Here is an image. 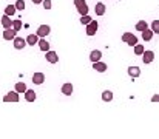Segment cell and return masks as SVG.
<instances>
[{"instance_id": "cell-5", "label": "cell", "mask_w": 159, "mask_h": 139, "mask_svg": "<svg viewBox=\"0 0 159 139\" xmlns=\"http://www.w3.org/2000/svg\"><path fill=\"white\" fill-rule=\"evenodd\" d=\"M19 93L17 91H9L3 96V102H19Z\"/></svg>"}, {"instance_id": "cell-2", "label": "cell", "mask_w": 159, "mask_h": 139, "mask_svg": "<svg viewBox=\"0 0 159 139\" xmlns=\"http://www.w3.org/2000/svg\"><path fill=\"white\" fill-rule=\"evenodd\" d=\"M122 42L128 44L130 46H134L138 44V37H136L134 34H131V33H124V34H122Z\"/></svg>"}, {"instance_id": "cell-25", "label": "cell", "mask_w": 159, "mask_h": 139, "mask_svg": "<svg viewBox=\"0 0 159 139\" xmlns=\"http://www.w3.org/2000/svg\"><path fill=\"white\" fill-rule=\"evenodd\" d=\"M144 49H145V48H144V45H141V44H136V45H134V54H136V56H142Z\"/></svg>"}, {"instance_id": "cell-27", "label": "cell", "mask_w": 159, "mask_h": 139, "mask_svg": "<svg viewBox=\"0 0 159 139\" xmlns=\"http://www.w3.org/2000/svg\"><path fill=\"white\" fill-rule=\"evenodd\" d=\"M152 31L155 34H159V20H153L152 22Z\"/></svg>"}, {"instance_id": "cell-26", "label": "cell", "mask_w": 159, "mask_h": 139, "mask_svg": "<svg viewBox=\"0 0 159 139\" xmlns=\"http://www.w3.org/2000/svg\"><path fill=\"white\" fill-rule=\"evenodd\" d=\"M77 11H79V14H80V16H84V14H88V6H87V3H84V5L77 6Z\"/></svg>"}, {"instance_id": "cell-28", "label": "cell", "mask_w": 159, "mask_h": 139, "mask_svg": "<svg viewBox=\"0 0 159 139\" xmlns=\"http://www.w3.org/2000/svg\"><path fill=\"white\" fill-rule=\"evenodd\" d=\"M90 22H91V17H90L88 14L80 16V23H82V25H87V23H90Z\"/></svg>"}, {"instance_id": "cell-9", "label": "cell", "mask_w": 159, "mask_h": 139, "mask_svg": "<svg viewBox=\"0 0 159 139\" xmlns=\"http://www.w3.org/2000/svg\"><path fill=\"white\" fill-rule=\"evenodd\" d=\"M128 76L131 77V79H136V77H139L141 76V68L139 67H128Z\"/></svg>"}, {"instance_id": "cell-19", "label": "cell", "mask_w": 159, "mask_h": 139, "mask_svg": "<svg viewBox=\"0 0 159 139\" xmlns=\"http://www.w3.org/2000/svg\"><path fill=\"white\" fill-rule=\"evenodd\" d=\"M2 26H3V28H12V20L9 19V16L5 14V16L2 17Z\"/></svg>"}, {"instance_id": "cell-14", "label": "cell", "mask_w": 159, "mask_h": 139, "mask_svg": "<svg viewBox=\"0 0 159 139\" xmlns=\"http://www.w3.org/2000/svg\"><path fill=\"white\" fill-rule=\"evenodd\" d=\"M37 45H39V48H40L43 53L50 49V44L47 42V39H45V37H39V42H37Z\"/></svg>"}, {"instance_id": "cell-10", "label": "cell", "mask_w": 159, "mask_h": 139, "mask_svg": "<svg viewBox=\"0 0 159 139\" xmlns=\"http://www.w3.org/2000/svg\"><path fill=\"white\" fill-rule=\"evenodd\" d=\"M43 82H45V74H43V73H34V74H33V84L42 85Z\"/></svg>"}, {"instance_id": "cell-21", "label": "cell", "mask_w": 159, "mask_h": 139, "mask_svg": "<svg viewBox=\"0 0 159 139\" xmlns=\"http://www.w3.org/2000/svg\"><path fill=\"white\" fill-rule=\"evenodd\" d=\"M145 28H148V23H147L145 20H139V22L136 23V30H138V31H141V33H142Z\"/></svg>"}, {"instance_id": "cell-20", "label": "cell", "mask_w": 159, "mask_h": 139, "mask_svg": "<svg viewBox=\"0 0 159 139\" xmlns=\"http://www.w3.org/2000/svg\"><path fill=\"white\" fill-rule=\"evenodd\" d=\"M102 100H104V102H111V100H113V91L105 90V91L102 93Z\"/></svg>"}, {"instance_id": "cell-1", "label": "cell", "mask_w": 159, "mask_h": 139, "mask_svg": "<svg viewBox=\"0 0 159 139\" xmlns=\"http://www.w3.org/2000/svg\"><path fill=\"white\" fill-rule=\"evenodd\" d=\"M85 26H87V36H90V37H91V36H94V34L98 33L99 23H98V20H93V19H91V22H90V23H87Z\"/></svg>"}, {"instance_id": "cell-23", "label": "cell", "mask_w": 159, "mask_h": 139, "mask_svg": "<svg viewBox=\"0 0 159 139\" xmlns=\"http://www.w3.org/2000/svg\"><path fill=\"white\" fill-rule=\"evenodd\" d=\"M14 88H16V91H17V93H25V91H26V85H25L23 82H17Z\"/></svg>"}, {"instance_id": "cell-6", "label": "cell", "mask_w": 159, "mask_h": 139, "mask_svg": "<svg viewBox=\"0 0 159 139\" xmlns=\"http://www.w3.org/2000/svg\"><path fill=\"white\" fill-rule=\"evenodd\" d=\"M45 59L50 62V63H57L59 62V56H57V53L56 51H45Z\"/></svg>"}, {"instance_id": "cell-8", "label": "cell", "mask_w": 159, "mask_h": 139, "mask_svg": "<svg viewBox=\"0 0 159 139\" xmlns=\"http://www.w3.org/2000/svg\"><path fill=\"white\" fill-rule=\"evenodd\" d=\"M12 42H14V48H16V49H23V48L26 46V40H25L23 37H17V36H16V37L12 39Z\"/></svg>"}, {"instance_id": "cell-22", "label": "cell", "mask_w": 159, "mask_h": 139, "mask_svg": "<svg viewBox=\"0 0 159 139\" xmlns=\"http://www.w3.org/2000/svg\"><path fill=\"white\" fill-rule=\"evenodd\" d=\"M5 14H6V16H14V14H16V6H14V5H8V6L5 8Z\"/></svg>"}, {"instance_id": "cell-18", "label": "cell", "mask_w": 159, "mask_h": 139, "mask_svg": "<svg viewBox=\"0 0 159 139\" xmlns=\"http://www.w3.org/2000/svg\"><path fill=\"white\" fill-rule=\"evenodd\" d=\"M94 11H96V16H104L105 14V5L102 2H99L96 6H94Z\"/></svg>"}, {"instance_id": "cell-29", "label": "cell", "mask_w": 159, "mask_h": 139, "mask_svg": "<svg viewBox=\"0 0 159 139\" xmlns=\"http://www.w3.org/2000/svg\"><path fill=\"white\" fill-rule=\"evenodd\" d=\"M14 6H16V9H20V11H23V9H25V2H23V0H17Z\"/></svg>"}, {"instance_id": "cell-30", "label": "cell", "mask_w": 159, "mask_h": 139, "mask_svg": "<svg viewBox=\"0 0 159 139\" xmlns=\"http://www.w3.org/2000/svg\"><path fill=\"white\" fill-rule=\"evenodd\" d=\"M51 3H53L51 0H42V5H43V8H45V9H51V8H53V6H51Z\"/></svg>"}, {"instance_id": "cell-12", "label": "cell", "mask_w": 159, "mask_h": 139, "mask_svg": "<svg viewBox=\"0 0 159 139\" xmlns=\"http://www.w3.org/2000/svg\"><path fill=\"white\" fill-rule=\"evenodd\" d=\"M93 68H94L98 73H104V71H107V63L101 62V60H98V62H93Z\"/></svg>"}, {"instance_id": "cell-11", "label": "cell", "mask_w": 159, "mask_h": 139, "mask_svg": "<svg viewBox=\"0 0 159 139\" xmlns=\"http://www.w3.org/2000/svg\"><path fill=\"white\" fill-rule=\"evenodd\" d=\"M23 94H25V100L26 102H34L36 97H37V94H36L34 90H28V88H26V91L23 93Z\"/></svg>"}, {"instance_id": "cell-15", "label": "cell", "mask_w": 159, "mask_h": 139, "mask_svg": "<svg viewBox=\"0 0 159 139\" xmlns=\"http://www.w3.org/2000/svg\"><path fill=\"white\" fill-rule=\"evenodd\" d=\"M73 84H70V82H66V84H63L62 85V93L65 94V96H71L73 94Z\"/></svg>"}, {"instance_id": "cell-24", "label": "cell", "mask_w": 159, "mask_h": 139, "mask_svg": "<svg viewBox=\"0 0 159 139\" xmlns=\"http://www.w3.org/2000/svg\"><path fill=\"white\" fill-rule=\"evenodd\" d=\"M12 30H16V31H20L22 30V20L20 19L12 20Z\"/></svg>"}, {"instance_id": "cell-32", "label": "cell", "mask_w": 159, "mask_h": 139, "mask_svg": "<svg viewBox=\"0 0 159 139\" xmlns=\"http://www.w3.org/2000/svg\"><path fill=\"white\" fill-rule=\"evenodd\" d=\"M152 102H159V94H155V96L152 97Z\"/></svg>"}, {"instance_id": "cell-3", "label": "cell", "mask_w": 159, "mask_h": 139, "mask_svg": "<svg viewBox=\"0 0 159 139\" xmlns=\"http://www.w3.org/2000/svg\"><path fill=\"white\" fill-rule=\"evenodd\" d=\"M50 33H51V26H50V25H40V26L37 28V33H36V34H37L39 37H47Z\"/></svg>"}, {"instance_id": "cell-4", "label": "cell", "mask_w": 159, "mask_h": 139, "mask_svg": "<svg viewBox=\"0 0 159 139\" xmlns=\"http://www.w3.org/2000/svg\"><path fill=\"white\" fill-rule=\"evenodd\" d=\"M155 60V53L152 51V49H144V53H142V62L144 63H152Z\"/></svg>"}, {"instance_id": "cell-33", "label": "cell", "mask_w": 159, "mask_h": 139, "mask_svg": "<svg viewBox=\"0 0 159 139\" xmlns=\"http://www.w3.org/2000/svg\"><path fill=\"white\" fill-rule=\"evenodd\" d=\"M33 3H36V5H39V3H42V0H31Z\"/></svg>"}, {"instance_id": "cell-7", "label": "cell", "mask_w": 159, "mask_h": 139, "mask_svg": "<svg viewBox=\"0 0 159 139\" xmlns=\"http://www.w3.org/2000/svg\"><path fill=\"white\" fill-rule=\"evenodd\" d=\"M16 36H17V31H16V30H12V28H5V31H3V39H5V40H12Z\"/></svg>"}, {"instance_id": "cell-16", "label": "cell", "mask_w": 159, "mask_h": 139, "mask_svg": "<svg viewBox=\"0 0 159 139\" xmlns=\"http://www.w3.org/2000/svg\"><path fill=\"white\" fill-rule=\"evenodd\" d=\"M25 40H26V45L34 46L37 42H39V36H37V34H30V36H28Z\"/></svg>"}, {"instance_id": "cell-17", "label": "cell", "mask_w": 159, "mask_h": 139, "mask_svg": "<svg viewBox=\"0 0 159 139\" xmlns=\"http://www.w3.org/2000/svg\"><path fill=\"white\" fill-rule=\"evenodd\" d=\"M153 34H155V33H153L152 30H148V28H145V30L142 31V39H144L145 42H150V40L153 39Z\"/></svg>"}, {"instance_id": "cell-31", "label": "cell", "mask_w": 159, "mask_h": 139, "mask_svg": "<svg viewBox=\"0 0 159 139\" xmlns=\"http://www.w3.org/2000/svg\"><path fill=\"white\" fill-rule=\"evenodd\" d=\"M84 3H87L85 0H74V5L76 6H80V5H84Z\"/></svg>"}, {"instance_id": "cell-13", "label": "cell", "mask_w": 159, "mask_h": 139, "mask_svg": "<svg viewBox=\"0 0 159 139\" xmlns=\"http://www.w3.org/2000/svg\"><path fill=\"white\" fill-rule=\"evenodd\" d=\"M101 57H102V51H99V49H93L90 53V60L91 62H98V60H101Z\"/></svg>"}]
</instances>
